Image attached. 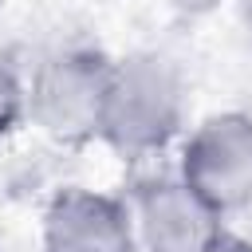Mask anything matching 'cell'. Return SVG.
Returning <instances> with one entry per match:
<instances>
[{"mask_svg": "<svg viewBox=\"0 0 252 252\" xmlns=\"http://www.w3.org/2000/svg\"><path fill=\"white\" fill-rule=\"evenodd\" d=\"M138 252H217L224 240L220 213L177 173L150 177L130 197Z\"/></svg>", "mask_w": 252, "mask_h": 252, "instance_id": "4", "label": "cell"}, {"mask_svg": "<svg viewBox=\"0 0 252 252\" xmlns=\"http://www.w3.org/2000/svg\"><path fill=\"white\" fill-rule=\"evenodd\" d=\"M28 118V83L12 67L8 55H0V138H8Z\"/></svg>", "mask_w": 252, "mask_h": 252, "instance_id": "6", "label": "cell"}, {"mask_svg": "<svg viewBox=\"0 0 252 252\" xmlns=\"http://www.w3.org/2000/svg\"><path fill=\"white\" fill-rule=\"evenodd\" d=\"M185 122L181 71L158 51H134L114 59L102 130L98 138L122 158H146L165 150Z\"/></svg>", "mask_w": 252, "mask_h": 252, "instance_id": "1", "label": "cell"}, {"mask_svg": "<svg viewBox=\"0 0 252 252\" xmlns=\"http://www.w3.org/2000/svg\"><path fill=\"white\" fill-rule=\"evenodd\" d=\"M236 8H240V20L252 28V0H236Z\"/></svg>", "mask_w": 252, "mask_h": 252, "instance_id": "9", "label": "cell"}, {"mask_svg": "<svg viewBox=\"0 0 252 252\" xmlns=\"http://www.w3.org/2000/svg\"><path fill=\"white\" fill-rule=\"evenodd\" d=\"M114 59L91 47L43 55L28 79V118L55 142H87L102 130Z\"/></svg>", "mask_w": 252, "mask_h": 252, "instance_id": "2", "label": "cell"}, {"mask_svg": "<svg viewBox=\"0 0 252 252\" xmlns=\"http://www.w3.org/2000/svg\"><path fill=\"white\" fill-rule=\"evenodd\" d=\"M217 252H252V248H248V244H244V240H232V236H224V240H220V248H217Z\"/></svg>", "mask_w": 252, "mask_h": 252, "instance_id": "8", "label": "cell"}, {"mask_svg": "<svg viewBox=\"0 0 252 252\" xmlns=\"http://www.w3.org/2000/svg\"><path fill=\"white\" fill-rule=\"evenodd\" d=\"M43 252H138L130 205L94 189L59 193L43 213Z\"/></svg>", "mask_w": 252, "mask_h": 252, "instance_id": "5", "label": "cell"}, {"mask_svg": "<svg viewBox=\"0 0 252 252\" xmlns=\"http://www.w3.org/2000/svg\"><path fill=\"white\" fill-rule=\"evenodd\" d=\"M161 4L173 8V12H181V16H205V12H213L224 0H161Z\"/></svg>", "mask_w": 252, "mask_h": 252, "instance_id": "7", "label": "cell"}, {"mask_svg": "<svg viewBox=\"0 0 252 252\" xmlns=\"http://www.w3.org/2000/svg\"><path fill=\"white\" fill-rule=\"evenodd\" d=\"M177 177L220 217L252 201V110L209 114L181 146Z\"/></svg>", "mask_w": 252, "mask_h": 252, "instance_id": "3", "label": "cell"}, {"mask_svg": "<svg viewBox=\"0 0 252 252\" xmlns=\"http://www.w3.org/2000/svg\"><path fill=\"white\" fill-rule=\"evenodd\" d=\"M0 8H4V0H0Z\"/></svg>", "mask_w": 252, "mask_h": 252, "instance_id": "10", "label": "cell"}]
</instances>
